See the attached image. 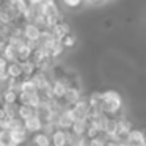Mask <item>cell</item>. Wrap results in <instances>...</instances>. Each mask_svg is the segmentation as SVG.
<instances>
[{
	"label": "cell",
	"mask_w": 146,
	"mask_h": 146,
	"mask_svg": "<svg viewBox=\"0 0 146 146\" xmlns=\"http://www.w3.org/2000/svg\"><path fill=\"white\" fill-rule=\"evenodd\" d=\"M2 57L8 61V63H14L17 61V46H13V44H7L2 52Z\"/></svg>",
	"instance_id": "cell-17"
},
{
	"label": "cell",
	"mask_w": 146,
	"mask_h": 146,
	"mask_svg": "<svg viewBox=\"0 0 146 146\" xmlns=\"http://www.w3.org/2000/svg\"><path fill=\"white\" fill-rule=\"evenodd\" d=\"M7 66H8V61L0 55V69H7Z\"/></svg>",
	"instance_id": "cell-35"
},
{
	"label": "cell",
	"mask_w": 146,
	"mask_h": 146,
	"mask_svg": "<svg viewBox=\"0 0 146 146\" xmlns=\"http://www.w3.org/2000/svg\"><path fill=\"white\" fill-rule=\"evenodd\" d=\"M72 146H88V141H86L85 138H80L79 141H76Z\"/></svg>",
	"instance_id": "cell-36"
},
{
	"label": "cell",
	"mask_w": 146,
	"mask_h": 146,
	"mask_svg": "<svg viewBox=\"0 0 146 146\" xmlns=\"http://www.w3.org/2000/svg\"><path fill=\"white\" fill-rule=\"evenodd\" d=\"M3 118H7V116H5V110H3V104H0V121L3 119Z\"/></svg>",
	"instance_id": "cell-37"
},
{
	"label": "cell",
	"mask_w": 146,
	"mask_h": 146,
	"mask_svg": "<svg viewBox=\"0 0 146 146\" xmlns=\"http://www.w3.org/2000/svg\"><path fill=\"white\" fill-rule=\"evenodd\" d=\"M130 130H133V123L129 118L121 115L119 118H116V132H115L113 138L118 140V141H124Z\"/></svg>",
	"instance_id": "cell-3"
},
{
	"label": "cell",
	"mask_w": 146,
	"mask_h": 146,
	"mask_svg": "<svg viewBox=\"0 0 146 146\" xmlns=\"http://www.w3.org/2000/svg\"><path fill=\"white\" fill-rule=\"evenodd\" d=\"M50 2H55V0H29V5H33V7H38V5L50 3Z\"/></svg>",
	"instance_id": "cell-34"
},
{
	"label": "cell",
	"mask_w": 146,
	"mask_h": 146,
	"mask_svg": "<svg viewBox=\"0 0 146 146\" xmlns=\"http://www.w3.org/2000/svg\"><path fill=\"white\" fill-rule=\"evenodd\" d=\"M88 2H91V3H102L104 0H88Z\"/></svg>",
	"instance_id": "cell-38"
},
{
	"label": "cell",
	"mask_w": 146,
	"mask_h": 146,
	"mask_svg": "<svg viewBox=\"0 0 146 146\" xmlns=\"http://www.w3.org/2000/svg\"><path fill=\"white\" fill-rule=\"evenodd\" d=\"M8 3H10V7L13 8V11L17 16H22L24 11L29 7V2L27 0H8Z\"/></svg>",
	"instance_id": "cell-19"
},
{
	"label": "cell",
	"mask_w": 146,
	"mask_h": 146,
	"mask_svg": "<svg viewBox=\"0 0 146 146\" xmlns=\"http://www.w3.org/2000/svg\"><path fill=\"white\" fill-rule=\"evenodd\" d=\"M7 74L8 79H21L24 82V76H22V68H21V63L14 61V63H8L7 66Z\"/></svg>",
	"instance_id": "cell-12"
},
{
	"label": "cell",
	"mask_w": 146,
	"mask_h": 146,
	"mask_svg": "<svg viewBox=\"0 0 146 146\" xmlns=\"http://www.w3.org/2000/svg\"><path fill=\"white\" fill-rule=\"evenodd\" d=\"M55 130H58V127H57V124H55V123H44V124H42V130H41V132L44 133V135L50 137Z\"/></svg>",
	"instance_id": "cell-31"
},
{
	"label": "cell",
	"mask_w": 146,
	"mask_h": 146,
	"mask_svg": "<svg viewBox=\"0 0 146 146\" xmlns=\"http://www.w3.org/2000/svg\"><path fill=\"white\" fill-rule=\"evenodd\" d=\"M10 135H11V140H13L14 145L21 146L29 140V132L25 129H17V130H10Z\"/></svg>",
	"instance_id": "cell-14"
},
{
	"label": "cell",
	"mask_w": 146,
	"mask_h": 146,
	"mask_svg": "<svg viewBox=\"0 0 146 146\" xmlns=\"http://www.w3.org/2000/svg\"><path fill=\"white\" fill-rule=\"evenodd\" d=\"M88 108H90L88 99H86V96H82L72 107L68 108V113H69V116L72 118V121H83L86 118Z\"/></svg>",
	"instance_id": "cell-2"
},
{
	"label": "cell",
	"mask_w": 146,
	"mask_h": 146,
	"mask_svg": "<svg viewBox=\"0 0 146 146\" xmlns=\"http://www.w3.org/2000/svg\"><path fill=\"white\" fill-rule=\"evenodd\" d=\"M86 127H88V123H86V119H83V121H74L69 130H71V132H72L76 137H79V138H83V137H85V132H86Z\"/></svg>",
	"instance_id": "cell-16"
},
{
	"label": "cell",
	"mask_w": 146,
	"mask_h": 146,
	"mask_svg": "<svg viewBox=\"0 0 146 146\" xmlns=\"http://www.w3.org/2000/svg\"><path fill=\"white\" fill-rule=\"evenodd\" d=\"M35 116V108L33 107H29V105H19L17 107V118L22 121L29 119V118H33Z\"/></svg>",
	"instance_id": "cell-20"
},
{
	"label": "cell",
	"mask_w": 146,
	"mask_h": 146,
	"mask_svg": "<svg viewBox=\"0 0 146 146\" xmlns=\"http://www.w3.org/2000/svg\"><path fill=\"white\" fill-rule=\"evenodd\" d=\"M17 107H19V104H3L5 116L10 118V119L17 118Z\"/></svg>",
	"instance_id": "cell-26"
},
{
	"label": "cell",
	"mask_w": 146,
	"mask_h": 146,
	"mask_svg": "<svg viewBox=\"0 0 146 146\" xmlns=\"http://www.w3.org/2000/svg\"><path fill=\"white\" fill-rule=\"evenodd\" d=\"M50 90H52V98L57 99V101H61L64 93H66V90H68V86L64 85V82L60 79V80H54V82H52Z\"/></svg>",
	"instance_id": "cell-8"
},
{
	"label": "cell",
	"mask_w": 146,
	"mask_h": 146,
	"mask_svg": "<svg viewBox=\"0 0 146 146\" xmlns=\"http://www.w3.org/2000/svg\"><path fill=\"white\" fill-rule=\"evenodd\" d=\"M76 42H77V38H76V35H74V33H68L66 36H63V38L60 39V44L63 46L64 50L72 49L74 46H76Z\"/></svg>",
	"instance_id": "cell-25"
},
{
	"label": "cell",
	"mask_w": 146,
	"mask_h": 146,
	"mask_svg": "<svg viewBox=\"0 0 146 146\" xmlns=\"http://www.w3.org/2000/svg\"><path fill=\"white\" fill-rule=\"evenodd\" d=\"M21 16H17L16 13L13 11V8L10 7L8 2H5L3 5H0V22L7 24V25H13Z\"/></svg>",
	"instance_id": "cell-4"
},
{
	"label": "cell",
	"mask_w": 146,
	"mask_h": 146,
	"mask_svg": "<svg viewBox=\"0 0 146 146\" xmlns=\"http://www.w3.org/2000/svg\"><path fill=\"white\" fill-rule=\"evenodd\" d=\"M110 137H105L104 133H101L99 137H96V138L90 140L88 141V146H107V141Z\"/></svg>",
	"instance_id": "cell-29"
},
{
	"label": "cell",
	"mask_w": 146,
	"mask_h": 146,
	"mask_svg": "<svg viewBox=\"0 0 146 146\" xmlns=\"http://www.w3.org/2000/svg\"><path fill=\"white\" fill-rule=\"evenodd\" d=\"M72 118L69 116V113H68V108L66 110H63L60 115H58V119H57V127L60 130H69L71 126H72Z\"/></svg>",
	"instance_id": "cell-10"
},
{
	"label": "cell",
	"mask_w": 146,
	"mask_h": 146,
	"mask_svg": "<svg viewBox=\"0 0 146 146\" xmlns=\"http://www.w3.org/2000/svg\"><path fill=\"white\" fill-rule=\"evenodd\" d=\"M27 2H29V0H27Z\"/></svg>",
	"instance_id": "cell-41"
},
{
	"label": "cell",
	"mask_w": 146,
	"mask_h": 146,
	"mask_svg": "<svg viewBox=\"0 0 146 146\" xmlns=\"http://www.w3.org/2000/svg\"><path fill=\"white\" fill-rule=\"evenodd\" d=\"M5 2H8V0H0V5H3Z\"/></svg>",
	"instance_id": "cell-40"
},
{
	"label": "cell",
	"mask_w": 146,
	"mask_h": 146,
	"mask_svg": "<svg viewBox=\"0 0 146 146\" xmlns=\"http://www.w3.org/2000/svg\"><path fill=\"white\" fill-rule=\"evenodd\" d=\"M32 143L35 146H50V138L47 135H44L42 132H38V133H33Z\"/></svg>",
	"instance_id": "cell-23"
},
{
	"label": "cell",
	"mask_w": 146,
	"mask_h": 146,
	"mask_svg": "<svg viewBox=\"0 0 146 146\" xmlns=\"http://www.w3.org/2000/svg\"><path fill=\"white\" fill-rule=\"evenodd\" d=\"M124 141L129 146H145L146 145L145 143V133H143L141 130H135V129L130 130Z\"/></svg>",
	"instance_id": "cell-6"
},
{
	"label": "cell",
	"mask_w": 146,
	"mask_h": 146,
	"mask_svg": "<svg viewBox=\"0 0 146 146\" xmlns=\"http://www.w3.org/2000/svg\"><path fill=\"white\" fill-rule=\"evenodd\" d=\"M21 93H25V94H33V93H36V88H35V85H33V82L30 79H27L22 82V85H21Z\"/></svg>",
	"instance_id": "cell-28"
},
{
	"label": "cell",
	"mask_w": 146,
	"mask_h": 146,
	"mask_svg": "<svg viewBox=\"0 0 146 146\" xmlns=\"http://www.w3.org/2000/svg\"><path fill=\"white\" fill-rule=\"evenodd\" d=\"M0 146H17L11 140L10 130H0Z\"/></svg>",
	"instance_id": "cell-27"
},
{
	"label": "cell",
	"mask_w": 146,
	"mask_h": 146,
	"mask_svg": "<svg viewBox=\"0 0 146 146\" xmlns=\"http://www.w3.org/2000/svg\"><path fill=\"white\" fill-rule=\"evenodd\" d=\"M21 68H22V76L24 79H30V77L33 76V74L38 72V68H36V64H33L32 61H25V63H21Z\"/></svg>",
	"instance_id": "cell-21"
},
{
	"label": "cell",
	"mask_w": 146,
	"mask_h": 146,
	"mask_svg": "<svg viewBox=\"0 0 146 146\" xmlns=\"http://www.w3.org/2000/svg\"><path fill=\"white\" fill-rule=\"evenodd\" d=\"M49 30H50V33L54 35V38L57 39V41H60L63 36H66L68 33H71V27H69V24H68V22L58 24V25L52 27V29H49Z\"/></svg>",
	"instance_id": "cell-11"
},
{
	"label": "cell",
	"mask_w": 146,
	"mask_h": 146,
	"mask_svg": "<svg viewBox=\"0 0 146 146\" xmlns=\"http://www.w3.org/2000/svg\"><path fill=\"white\" fill-rule=\"evenodd\" d=\"M102 115L105 118H119L123 113V99L119 93L115 90L102 91V105H101Z\"/></svg>",
	"instance_id": "cell-1"
},
{
	"label": "cell",
	"mask_w": 146,
	"mask_h": 146,
	"mask_svg": "<svg viewBox=\"0 0 146 146\" xmlns=\"http://www.w3.org/2000/svg\"><path fill=\"white\" fill-rule=\"evenodd\" d=\"M10 30H11V25H7V24L0 22V41L8 42V35H10Z\"/></svg>",
	"instance_id": "cell-30"
},
{
	"label": "cell",
	"mask_w": 146,
	"mask_h": 146,
	"mask_svg": "<svg viewBox=\"0 0 146 146\" xmlns=\"http://www.w3.org/2000/svg\"><path fill=\"white\" fill-rule=\"evenodd\" d=\"M17 93L11 91V90L8 88H3V91H2V101H3V104H17Z\"/></svg>",
	"instance_id": "cell-24"
},
{
	"label": "cell",
	"mask_w": 146,
	"mask_h": 146,
	"mask_svg": "<svg viewBox=\"0 0 146 146\" xmlns=\"http://www.w3.org/2000/svg\"><path fill=\"white\" fill-rule=\"evenodd\" d=\"M50 146H66V135H64V130H55L50 137Z\"/></svg>",
	"instance_id": "cell-18"
},
{
	"label": "cell",
	"mask_w": 146,
	"mask_h": 146,
	"mask_svg": "<svg viewBox=\"0 0 146 146\" xmlns=\"http://www.w3.org/2000/svg\"><path fill=\"white\" fill-rule=\"evenodd\" d=\"M22 30H24V38H25V41H38L39 39L41 30L38 27H35L33 24H25L22 27Z\"/></svg>",
	"instance_id": "cell-9"
},
{
	"label": "cell",
	"mask_w": 146,
	"mask_h": 146,
	"mask_svg": "<svg viewBox=\"0 0 146 146\" xmlns=\"http://www.w3.org/2000/svg\"><path fill=\"white\" fill-rule=\"evenodd\" d=\"M63 3L68 8H79L83 3V0H63Z\"/></svg>",
	"instance_id": "cell-32"
},
{
	"label": "cell",
	"mask_w": 146,
	"mask_h": 146,
	"mask_svg": "<svg viewBox=\"0 0 146 146\" xmlns=\"http://www.w3.org/2000/svg\"><path fill=\"white\" fill-rule=\"evenodd\" d=\"M7 80H8L7 69H0V86H2V88H5V85H7Z\"/></svg>",
	"instance_id": "cell-33"
},
{
	"label": "cell",
	"mask_w": 146,
	"mask_h": 146,
	"mask_svg": "<svg viewBox=\"0 0 146 146\" xmlns=\"http://www.w3.org/2000/svg\"><path fill=\"white\" fill-rule=\"evenodd\" d=\"M80 98H82V90L68 88L66 93H64V96H63V99H61L60 102H61V105H63L64 108H71Z\"/></svg>",
	"instance_id": "cell-5"
},
{
	"label": "cell",
	"mask_w": 146,
	"mask_h": 146,
	"mask_svg": "<svg viewBox=\"0 0 146 146\" xmlns=\"http://www.w3.org/2000/svg\"><path fill=\"white\" fill-rule=\"evenodd\" d=\"M2 91H3V88L0 86V104H3V101H2Z\"/></svg>",
	"instance_id": "cell-39"
},
{
	"label": "cell",
	"mask_w": 146,
	"mask_h": 146,
	"mask_svg": "<svg viewBox=\"0 0 146 146\" xmlns=\"http://www.w3.org/2000/svg\"><path fill=\"white\" fill-rule=\"evenodd\" d=\"M42 121L39 119V118H36V116H33V118H29V119H25L24 121V129L27 130L29 133H38V132H41L42 130Z\"/></svg>",
	"instance_id": "cell-7"
},
{
	"label": "cell",
	"mask_w": 146,
	"mask_h": 146,
	"mask_svg": "<svg viewBox=\"0 0 146 146\" xmlns=\"http://www.w3.org/2000/svg\"><path fill=\"white\" fill-rule=\"evenodd\" d=\"M38 8L36 7H33V5H29L27 7V10L24 11V14H22V19H24V22L25 24H33V21H35V17L38 16Z\"/></svg>",
	"instance_id": "cell-22"
},
{
	"label": "cell",
	"mask_w": 146,
	"mask_h": 146,
	"mask_svg": "<svg viewBox=\"0 0 146 146\" xmlns=\"http://www.w3.org/2000/svg\"><path fill=\"white\" fill-rule=\"evenodd\" d=\"M32 47H30L29 44H27V41L24 42V44L17 46V63H25V61L30 60V57H32Z\"/></svg>",
	"instance_id": "cell-13"
},
{
	"label": "cell",
	"mask_w": 146,
	"mask_h": 146,
	"mask_svg": "<svg viewBox=\"0 0 146 146\" xmlns=\"http://www.w3.org/2000/svg\"><path fill=\"white\" fill-rule=\"evenodd\" d=\"M101 130L105 137H113L115 132H116V119L115 118H105Z\"/></svg>",
	"instance_id": "cell-15"
}]
</instances>
